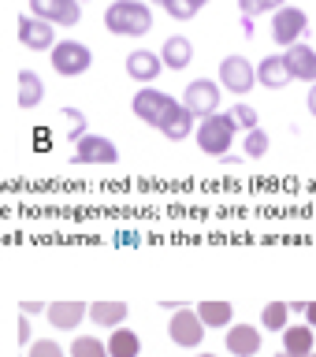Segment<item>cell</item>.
Instances as JSON below:
<instances>
[{
	"label": "cell",
	"mask_w": 316,
	"mask_h": 357,
	"mask_svg": "<svg viewBox=\"0 0 316 357\" xmlns=\"http://www.w3.org/2000/svg\"><path fill=\"white\" fill-rule=\"evenodd\" d=\"M160 4H167V0H160Z\"/></svg>",
	"instance_id": "7bdbcfd3"
},
{
	"label": "cell",
	"mask_w": 316,
	"mask_h": 357,
	"mask_svg": "<svg viewBox=\"0 0 316 357\" xmlns=\"http://www.w3.org/2000/svg\"><path fill=\"white\" fill-rule=\"evenodd\" d=\"M19 346H30V317L19 312Z\"/></svg>",
	"instance_id": "d6a6232c"
},
{
	"label": "cell",
	"mask_w": 316,
	"mask_h": 357,
	"mask_svg": "<svg viewBox=\"0 0 316 357\" xmlns=\"http://www.w3.org/2000/svg\"><path fill=\"white\" fill-rule=\"evenodd\" d=\"M313 328H306V324H298V328H283V354L290 357H313Z\"/></svg>",
	"instance_id": "7402d4cb"
},
{
	"label": "cell",
	"mask_w": 316,
	"mask_h": 357,
	"mask_svg": "<svg viewBox=\"0 0 316 357\" xmlns=\"http://www.w3.org/2000/svg\"><path fill=\"white\" fill-rule=\"evenodd\" d=\"M172 105H175V97H167L164 89H138L134 100H130L134 116H138L142 123H149V127H160Z\"/></svg>",
	"instance_id": "30bf717a"
},
{
	"label": "cell",
	"mask_w": 316,
	"mask_h": 357,
	"mask_svg": "<svg viewBox=\"0 0 316 357\" xmlns=\"http://www.w3.org/2000/svg\"><path fill=\"white\" fill-rule=\"evenodd\" d=\"M227 119L234 123V130H257V127H261V116H257V108L253 105H234L231 112H227Z\"/></svg>",
	"instance_id": "484cf974"
},
{
	"label": "cell",
	"mask_w": 316,
	"mask_h": 357,
	"mask_svg": "<svg viewBox=\"0 0 316 357\" xmlns=\"http://www.w3.org/2000/svg\"><path fill=\"white\" fill-rule=\"evenodd\" d=\"M167 339L175 346H183V350H197V346L205 342V324L197 320V312L190 305H183L172 317V324H167Z\"/></svg>",
	"instance_id": "8992f818"
},
{
	"label": "cell",
	"mask_w": 316,
	"mask_h": 357,
	"mask_svg": "<svg viewBox=\"0 0 316 357\" xmlns=\"http://www.w3.org/2000/svg\"><path fill=\"white\" fill-rule=\"evenodd\" d=\"M283 63H287L290 78H298V82H316V49H309L306 41L290 45L283 52Z\"/></svg>",
	"instance_id": "4fadbf2b"
},
{
	"label": "cell",
	"mask_w": 316,
	"mask_h": 357,
	"mask_svg": "<svg viewBox=\"0 0 316 357\" xmlns=\"http://www.w3.org/2000/svg\"><path fill=\"white\" fill-rule=\"evenodd\" d=\"M253 86H257V71L246 56H227V60H220V89L250 93Z\"/></svg>",
	"instance_id": "9c48e42d"
},
{
	"label": "cell",
	"mask_w": 316,
	"mask_h": 357,
	"mask_svg": "<svg viewBox=\"0 0 316 357\" xmlns=\"http://www.w3.org/2000/svg\"><path fill=\"white\" fill-rule=\"evenodd\" d=\"M309 30V15L294 4H283L279 11H272V38L283 45V49H290V45L301 41V33Z\"/></svg>",
	"instance_id": "5b68a950"
},
{
	"label": "cell",
	"mask_w": 316,
	"mask_h": 357,
	"mask_svg": "<svg viewBox=\"0 0 316 357\" xmlns=\"http://www.w3.org/2000/svg\"><path fill=\"white\" fill-rule=\"evenodd\" d=\"M63 119H71V142H78L86 134V116L78 108H63Z\"/></svg>",
	"instance_id": "f546056e"
},
{
	"label": "cell",
	"mask_w": 316,
	"mask_h": 357,
	"mask_svg": "<svg viewBox=\"0 0 316 357\" xmlns=\"http://www.w3.org/2000/svg\"><path fill=\"white\" fill-rule=\"evenodd\" d=\"M313 357H316V346H313Z\"/></svg>",
	"instance_id": "b9f144b4"
},
{
	"label": "cell",
	"mask_w": 316,
	"mask_h": 357,
	"mask_svg": "<svg viewBox=\"0 0 316 357\" xmlns=\"http://www.w3.org/2000/svg\"><path fill=\"white\" fill-rule=\"evenodd\" d=\"M164 11H167L172 19L186 22V19H194L197 11H201V4H194V0H167V4H164Z\"/></svg>",
	"instance_id": "83f0119b"
},
{
	"label": "cell",
	"mask_w": 316,
	"mask_h": 357,
	"mask_svg": "<svg viewBox=\"0 0 316 357\" xmlns=\"http://www.w3.org/2000/svg\"><path fill=\"white\" fill-rule=\"evenodd\" d=\"M220 82H212V78H194V82L186 86L183 93V108L190 112L194 119H209L220 112Z\"/></svg>",
	"instance_id": "277c9868"
},
{
	"label": "cell",
	"mask_w": 316,
	"mask_h": 357,
	"mask_svg": "<svg viewBox=\"0 0 316 357\" xmlns=\"http://www.w3.org/2000/svg\"><path fill=\"white\" fill-rule=\"evenodd\" d=\"M30 357H67V354L60 350L56 339H38V342H30Z\"/></svg>",
	"instance_id": "f1b7e54d"
},
{
	"label": "cell",
	"mask_w": 316,
	"mask_h": 357,
	"mask_svg": "<svg viewBox=\"0 0 316 357\" xmlns=\"http://www.w3.org/2000/svg\"><path fill=\"white\" fill-rule=\"evenodd\" d=\"M287 317H290L287 301H268L264 312H261V324H264L268 331H283L287 328Z\"/></svg>",
	"instance_id": "d4e9b609"
},
{
	"label": "cell",
	"mask_w": 316,
	"mask_h": 357,
	"mask_svg": "<svg viewBox=\"0 0 316 357\" xmlns=\"http://www.w3.org/2000/svg\"><path fill=\"white\" fill-rule=\"evenodd\" d=\"M89 63H93L89 45H82V41H56V45H52V71H56V75L78 78V75L89 71Z\"/></svg>",
	"instance_id": "3957f363"
},
{
	"label": "cell",
	"mask_w": 316,
	"mask_h": 357,
	"mask_svg": "<svg viewBox=\"0 0 316 357\" xmlns=\"http://www.w3.org/2000/svg\"><path fill=\"white\" fill-rule=\"evenodd\" d=\"M283 4H287V0H268V11H279Z\"/></svg>",
	"instance_id": "74e56055"
},
{
	"label": "cell",
	"mask_w": 316,
	"mask_h": 357,
	"mask_svg": "<svg viewBox=\"0 0 316 357\" xmlns=\"http://www.w3.org/2000/svg\"><path fill=\"white\" fill-rule=\"evenodd\" d=\"M276 357H290V354H276Z\"/></svg>",
	"instance_id": "60d3db41"
},
{
	"label": "cell",
	"mask_w": 316,
	"mask_h": 357,
	"mask_svg": "<svg viewBox=\"0 0 316 357\" xmlns=\"http://www.w3.org/2000/svg\"><path fill=\"white\" fill-rule=\"evenodd\" d=\"M164 71V63H160V52H149V49H134L127 56V75L134 78V82H156Z\"/></svg>",
	"instance_id": "9a60e30c"
},
{
	"label": "cell",
	"mask_w": 316,
	"mask_h": 357,
	"mask_svg": "<svg viewBox=\"0 0 316 357\" xmlns=\"http://www.w3.org/2000/svg\"><path fill=\"white\" fill-rule=\"evenodd\" d=\"M127 312H130L127 301H119V298H100V301H93V305H89L86 317L93 320L97 328H119V324L127 320Z\"/></svg>",
	"instance_id": "2e32d148"
},
{
	"label": "cell",
	"mask_w": 316,
	"mask_h": 357,
	"mask_svg": "<svg viewBox=\"0 0 316 357\" xmlns=\"http://www.w3.org/2000/svg\"><path fill=\"white\" fill-rule=\"evenodd\" d=\"M239 11H242V19H257L268 11V0H239Z\"/></svg>",
	"instance_id": "4dcf8cb0"
},
{
	"label": "cell",
	"mask_w": 316,
	"mask_h": 357,
	"mask_svg": "<svg viewBox=\"0 0 316 357\" xmlns=\"http://www.w3.org/2000/svg\"><path fill=\"white\" fill-rule=\"evenodd\" d=\"M105 346H108V357H142V339L130 328H112Z\"/></svg>",
	"instance_id": "603a6c76"
},
{
	"label": "cell",
	"mask_w": 316,
	"mask_h": 357,
	"mask_svg": "<svg viewBox=\"0 0 316 357\" xmlns=\"http://www.w3.org/2000/svg\"><path fill=\"white\" fill-rule=\"evenodd\" d=\"M156 130H160L167 142H183V138H190V134H194V116H190V112L175 100V105L167 108V116H164V123H160Z\"/></svg>",
	"instance_id": "d6986e66"
},
{
	"label": "cell",
	"mask_w": 316,
	"mask_h": 357,
	"mask_svg": "<svg viewBox=\"0 0 316 357\" xmlns=\"http://www.w3.org/2000/svg\"><path fill=\"white\" fill-rule=\"evenodd\" d=\"M253 71H257V82H261L264 89H287L290 82H294L290 71H287V63H283V56H264Z\"/></svg>",
	"instance_id": "ac0fdd59"
},
{
	"label": "cell",
	"mask_w": 316,
	"mask_h": 357,
	"mask_svg": "<svg viewBox=\"0 0 316 357\" xmlns=\"http://www.w3.org/2000/svg\"><path fill=\"white\" fill-rule=\"evenodd\" d=\"M197 357H216V354H197Z\"/></svg>",
	"instance_id": "ab89813d"
},
{
	"label": "cell",
	"mask_w": 316,
	"mask_h": 357,
	"mask_svg": "<svg viewBox=\"0 0 316 357\" xmlns=\"http://www.w3.org/2000/svg\"><path fill=\"white\" fill-rule=\"evenodd\" d=\"M75 164H116L119 160V149L116 142L105 138V134H82L75 142Z\"/></svg>",
	"instance_id": "ba28073f"
},
{
	"label": "cell",
	"mask_w": 316,
	"mask_h": 357,
	"mask_svg": "<svg viewBox=\"0 0 316 357\" xmlns=\"http://www.w3.org/2000/svg\"><path fill=\"white\" fill-rule=\"evenodd\" d=\"M261 328H250V324H231L227 328V354L234 357H257L261 354Z\"/></svg>",
	"instance_id": "5bb4252c"
},
{
	"label": "cell",
	"mask_w": 316,
	"mask_h": 357,
	"mask_svg": "<svg viewBox=\"0 0 316 357\" xmlns=\"http://www.w3.org/2000/svg\"><path fill=\"white\" fill-rule=\"evenodd\" d=\"M301 317H306V328H316V301H306V312H301Z\"/></svg>",
	"instance_id": "836d02e7"
},
{
	"label": "cell",
	"mask_w": 316,
	"mask_h": 357,
	"mask_svg": "<svg viewBox=\"0 0 316 357\" xmlns=\"http://www.w3.org/2000/svg\"><path fill=\"white\" fill-rule=\"evenodd\" d=\"M197 320L205 324V328H231L234 324V305L231 301H223V298H205V301H197Z\"/></svg>",
	"instance_id": "e0dca14e"
},
{
	"label": "cell",
	"mask_w": 316,
	"mask_h": 357,
	"mask_svg": "<svg viewBox=\"0 0 316 357\" xmlns=\"http://www.w3.org/2000/svg\"><path fill=\"white\" fill-rule=\"evenodd\" d=\"M45 309H49L45 301H22V305H19L22 317H38V312H45Z\"/></svg>",
	"instance_id": "1f68e13d"
},
{
	"label": "cell",
	"mask_w": 316,
	"mask_h": 357,
	"mask_svg": "<svg viewBox=\"0 0 316 357\" xmlns=\"http://www.w3.org/2000/svg\"><path fill=\"white\" fill-rule=\"evenodd\" d=\"M190 60H194V45H190L186 38H167L164 49H160V63L172 67V71H183V67H190Z\"/></svg>",
	"instance_id": "44dd1931"
},
{
	"label": "cell",
	"mask_w": 316,
	"mask_h": 357,
	"mask_svg": "<svg viewBox=\"0 0 316 357\" xmlns=\"http://www.w3.org/2000/svg\"><path fill=\"white\" fill-rule=\"evenodd\" d=\"M194 4H201V8H205V4H209V0H194Z\"/></svg>",
	"instance_id": "f35d334b"
},
{
	"label": "cell",
	"mask_w": 316,
	"mask_h": 357,
	"mask_svg": "<svg viewBox=\"0 0 316 357\" xmlns=\"http://www.w3.org/2000/svg\"><path fill=\"white\" fill-rule=\"evenodd\" d=\"M19 45L30 52H52L56 26L45 19H33V15H19Z\"/></svg>",
	"instance_id": "8fae6325"
},
{
	"label": "cell",
	"mask_w": 316,
	"mask_h": 357,
	"mask_svg": "<svg viewBox=\"0 0 316 357\" xmlns=\"http://www.w3.org/2000/svg\"><path fill=\"white\" fill-rule=\"evenodd\" d=\"M86 312H89L86 301H78V298H63V301H52V305L45 309V317H49L52 328H60V331H75L78 324L86 320Z\"/></svg>",
	"instance_id": "7c38bea8"
},
{
	"label": "cell",
	"mask_w": 316,
	"mask_h": 357,
	"mask_svg": "<svg viewBox=\"0 0 316 357\" xmlns=\"http://www.w3.org/2000/svg\"><path fill=\"white\" fill-rule=\"evenodd\" d=\"M287 309L294 312V317H301V312H306V301H287Z\"/></svg>",
	"instance_id": "e575fe53"
},
{
	"label": "cell",
	"mask_w": 316,
	"mask_h": 357,
	"mask_svg": "<svg viewBox=\"0 0 316 357\" xmlns=\"http://www.w3.org/2000/svg\"><path fill=\"white\" fill-rule=\"evenodd\" d=\"M105 26L123 38H142V33L153 30V11L149 4H142V0H116V4H108L105 11Z\"/></svg>",
	"instance_id": "6da1fadb"
},
{
	"label": "cell",
	"mask_w": 316,
	"mask_h": 357,
	"mask_svg": "<svg viewBox=\"0 0 316 357\" xmlns=\"http://www.w3.org/2000/svg\"><path fill=\"white\" fill-rule=\"evenodd\" d=\"M242 149H246V156H264L268 149H272V138H268V134L257 127V130H246V142H242Z\"/></svg>",
	"instance_id": "4316f807"
},
{
	"label": "cell",
	"mask_w": 316,
	"mask_h": 357,
	"mask_svg": "<svg viewBox=\"0 0 316 357\" xmlns=\"http://www.w3.org/2000/svg\"><path fill=\"white\" fill-rule=\"evenodd\" d=\"M306 105H309V112H313V119H316V82H313V89H309V100H306Z\"/></svg>",
	"instance_id": "d590c367"
},
{
	"label": "cell",
	"mask_w": 316,
	"mask_h": 357,
	"mask_svg": "<svg viewBox=\"0 0 316 357\" xmlns=\"http://www.w3.org/2000/svg\"><path fill=\"white\" fill-rule=\"evenodd\" d=\"M194 138H197V149L201 153L227 156V149L234 145V123L227 119V112H216V116H209V119L197 123Z\"/></svg>",
	"instance_id": "7a4b0ae2"
},
{
	"label": "cell",
	"mask_w": 316,
	"mask_h": 357,
	"mask_svg": "<svg viewBox=\"0 0 316 357\" xmlns=\"http://www.w3.org/2000/svg\"><path fill=\"white\" fill-rule=\"evenodd\" d=\"M67 354H71V357H108V346L100 339H93V335H78Z\"/></svg>",
	"instance_id": "cb8c5ba5"
},
{
	"label": "cell",
	"mask_w": 316,
	"mask_h": 357,
	"mask_svg": "<svg viewBox=\"0 0 316 357\" xmlns=\"http://www.w3.org/2000/svg\"><path fill=\"white\" fill-rule=\"evenodd\" d=\"M242 33H246V38H253V33H257L253 30V19H242Z\"/></svg>",
	"instance_id": "8d00e7d4"
},
{
	"label": "cell",
	"mask_w": 316,
	"mask_h": 357,
	"mask_svg": "<svg viewBox=\"0 0 316 357\" xmlns=\"http://www.w3.org/2000/svg\"><path fill=\"white\" fill-rule=\"evenodd\" d=\"M41 100H45V82H41V75L30 71V67H22V71H19V108L30 112V108H38Z\"/></svg>",
	"instance_id": "ffe728a7"
},
{
	"label": "cell",
	"mask_w": 316,
	"mask_h": 357,
	"mask_svg": "<svg viewBox=\"0 0 316 357\" xmlns=\"http://www.w3.org/2000/svg\"><path fill=\"white\" fill-rule=\"evenodd\" d=\"M30 15L52 22V26H78L82 0H30Z\"/></svg>",
	"instance_id": "52a82bcc"
}]
</instances>
